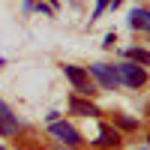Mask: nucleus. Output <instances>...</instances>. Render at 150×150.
<instances>
[{
	"mask_svg": "<svg viewBox=\"0 0 150 150\" xmlns=\"http://www.w3.org/2000/svg\"><path fill=\"white\" fill-rule=\"evenodd\" d=\"M0 150H6V147H0Z\"/></svg>",
	"mask_w": 150,
	"mask_h": 150,
	"instance_id": "nucleus-14",
	"label": "nucleus"
},
{
	"mask_svg": "<svg viewBox=\"0 0 150 150\" xmlns=\"http://www.w3.org/2000/svg\"><path fill=\"white\" fill-rule=\"evenodd\" d=\"M96 144H102V147H117L120 144V135H117V129H111V126H99V141Z\"/></svg>",
	"mask_w": 150,
	"mask_h": 150,
	"instance_id": "nucleus-8",
	"label": "nucleus"
},
{
	"mask_svg": "<svg viewBox=\"0 0 150 150\" xmlns=\"http://www.w3.org/2000/svg\"><path fill=\"white\" fill-rule=\"evenodd\" d=\"M0 66H3V60H0Z\"/></svg>",
	"mask_w": 150,
	"mask_h": 150,
	"instance_id": "nucleus-13",
	"label": "nucleus"
},
{
	"mask_svg": "<svg viewBox=\"0 0 150 150\" xmlns=\"http://www.w3.org/2000/svg\"><path fill=\"white\" fill-rule=\"evenodd\" d=\"M63 72H66V78L75 84V90H78V93H84V96L96 93V87L90 84V72H84L81 66H72V63H66V66H63Z\"/></svg>",
	"mask_w": 150,
	"mask_h": 150,
	"instance_id": "nucleus-2",
	"label": "nucleus"
},
{
	"mask_svg": "<svg viewBox=\"0 0 150 150\" xmlns=\"http://www.w3.org/2000/svg\"><path fill=\"white\" fill-rule=\"evenodd\" d=\"M48 129H51V135H57L63 144H69V147H78L81 144V132L72 126V123H63V120H51L48 123Z\"/></svg>",
	"mask_w": 150,
	"mask_h": 150,
	"instance_id": "nucleus-3",
	"label": "nucleus"
},
{
	"mask_svg": "<svg viewBox=\"0 0 150 150\" xmlns=\"http://www.w3.org/2000/svg\"><path fill=\"white\" fill-rule=\"evenodd\" d=\"M105 3H108V0H96V9H93V15H90V21L102 15V9H105Z\"/></svg>",
	"mask_w": 150,
	"mask_h": 150,
	"instance_id": "nucleus-10",
	"label": "nucleus"
},
{
	"mask_svg": "<svg viewBox=\"0 0 150 150\" xmlns=\"http://www.w3.org/2000/svg\"><path fill=\"white\" fill-rule=\"evenodd\" d=\"M114 75H117L120 84L135 87V90H138V87L147 81V69L138 66V63H132V60H126V63H117V66H114Z\"/></svg>",
	"mask_w": 150,
	"mask_h": 150,
	"instance_id": "nucleus-1",
	"label": "nucleus"
},
{
	"mask_svg": "<svg viewBox=\"0 0 150 150\" xmlns=\"http://www.w3.org/2000/svg\"><path fill=\"white\" fill-rule=\"evenodd\" d=\"M90 75L105 87V90H114V87L120 84L117 75H114V66H108V63H93V66H90Z\"/></svg>",
	"mask_w": 150,
	"mask_h": 150,
	"instance_id": "nucleus-4",
	"label": "nucleus"
},
{
	"mask_svg": "<svg viewBox=\"0 0 150 150\" xmlns=\"http://www.w3.org/2000/svg\"><path fill=\"white\" fill-rule=\"evenodd\" d=\"M123 54H126L132 63H138V66H150V51L147 48H126Z\"/></svg>",
	"mask_w": 150,
	"mask_h": 150,
	"instance_id": "nucleus-9",
	"label": "nucleus"
},
{
	"mask_svg": "<svg viewBox=\"0 0 150 150\" xmlns=\"http://www.w3.org/2000/svg\"><path fill=\"white\" fill-rule=\"evenodd\" d=\"M108 3H111V9H117V6L123 3V0H108Z\"/></svg>",
	"mask_w": 150,
	"mask_h": 150,
	"instance_id": "nucleus-12",
	"label": "nucleus"
},
{
	"mask_svg": "<svg viewBox=\"0 0 150 150\" xmlns=\"http://www.w3.org/2000/svg\"><path fill=\"white\" fill-rule=\"evenodd\" d=\"M117 123H120L123 129H135V120L132 117H117Z\"/></svg>",
	"mask_w": 150,
	"mask_h": 150,
	"instance_id": "nucleus-11",
	"label": "nucleus"
},
{
	"mask_svg": "<svg viewBox=\"0 0 150 150\" xmlns=\"http://www.w3.org/2000/svg\"><path fill=\"white\" fill-rule=\"evenodd\" d=\"M129 24L135 30H147L150 33V9H132L129 12Z\"/></svg>",
	"mask_w": 150,
	"mask_h": 150,
	"instance_id": "nucleus-6",
	"label": "nucleus"
},
{
	"mask_svg": "<svg viewBox=\"0 0 150 150\" xmlns=\"http://www.w3.org/2000/svg\"><path fill=\"white\" fill-rule=\"evenodd\" d=\"M18 132V117L9 111L6 102H0V135H15Z\"/></svg>",
	"mask_w": 150,
	"mask_h": 150,
	"instance_id": "nucleus-5",
	"label": "nucleus"
},
{
	"mask_svg": "<svg viewBox=\"0 0 150 150\" xmlns=\"http://www.w3.org/2000/svg\"><path fill=\"white\" fill-rule=\"evenodd\" d=\"M69 108L75 111V114H84V117H96V114H99V108H96L93 102H84V99H78V96L69 99Z\"/></svg>",
	"mask_w": 150,
	"mask_h": 150,
	"instance_id": "nucleus-7",
	"label": "nucleus"
}]
</instances>
